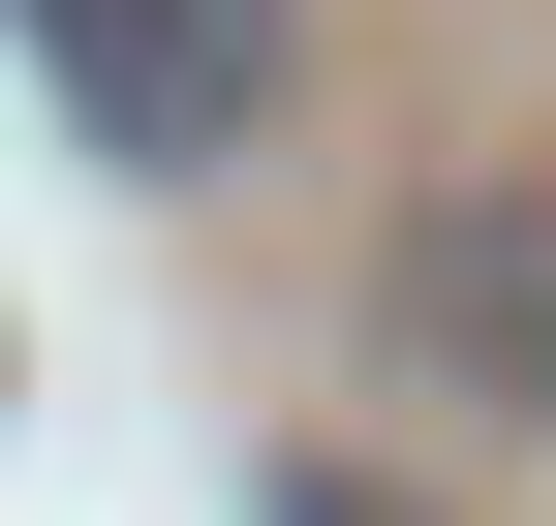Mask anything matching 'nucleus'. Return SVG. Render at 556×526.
I'll list each match as a JSON object with an SVG mask.
<instances>
[{
	"label": "nucleus",
	"instance_id": "obj_1",
	"mask_svg": "<svg viewBox=\"0 0 556 526\" xmlns=\"http://www.w3.org/2000/svg\"><path fill=\"white\" fill-rule=\"evenodd\" d=\"M0 32H31V93L93 124V155H155V186H217L278 124V0H0Z\"/></svg>",
	"mask_w": 556,
	"mask_h": 526
},
{
	"label": "nucleus",
	"instance_id": "obj_3",
	"mask_svg": "<svg viewBox=\"0 0 556 526\" xmlns=\"http://www.w3.org/2000/svg\"><path fill=\"white\" fill-rule=\"evenodd\" d=\"M278 526H371V496H278Z\"/></svg>",
	"mask_w": 556,
	"mask_h": 526
},
{
	"label": "nucleus",
	"instance_id": "obj_2",
	"mask_svg": "<svg viewBox=\"0 0 556 526\" xmlns=\"http://www.w3.org/2000/svg\"><path fill=\"white\" fill-rule=\"evenodd\" d=\"M371 341L433 372V403H495V434H556V155H495V186H433V217H402Z\"/></svg>",
	"mask_w": 556,
	"mask_h": 526
}]
</instances>
